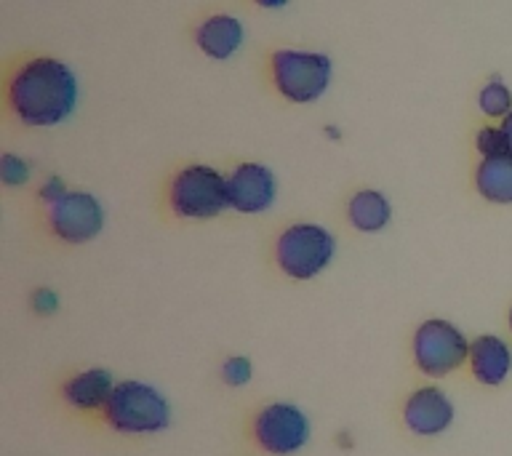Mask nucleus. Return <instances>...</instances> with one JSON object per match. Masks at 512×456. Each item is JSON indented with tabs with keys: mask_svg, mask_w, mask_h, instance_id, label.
<instances>
[{
	"mask_svg": "<svg viewBox=\"0 0 512 456\" xmlns=\"http://www.w3.org/2000/svg\"><path fill=\"white\" fill-rule=\"evenodd\" d=\"M8 102L27 126H56L78 102V80L59 59L38 56L24 62L8 83Z\"/></svg>",
	"mask_w": 512,
	"mask_h": 456,
	"instance_id": "nucleus-1",
	"label": "nucleus"
},
{
	"mask_svg": "<svg viewBox=\"0 0 512 456\" xmlns=\"http://www.w3.org/2000/svg\"><path fill=\"white\" fill-rule=\"evenodd\" d=\"M102 419L107 427L123 435H150L163 432L171 424V406L150 384L120 382L102 408Z\"/></svg>",
	"mask_w": 512,
	"mask_h": 456,
	"instance_id": "nucleus-2",
	"label": "nucleus"
},
{
	"mask_svg": "<svg viewBox=\"0 0 512 456\" xmlns=\"http://www.w3.org/2000/svg\"><path fill=\"white\" fill-rule=\"evenodd\" d=\"M414 363L424 376L430 379H443L454 374L470 360V342L454 323L432 318L424 320L414 331Z\"/></svg>",
	"mask_w": 512,
	"mask_h": 456,
	"instance_id": "nucleus-3",
	"label": "nucleus"
},
{
	"mask_svg": "<svg viewBox=\"0 0 512 456\" xmlns=\"http://www.w3.org/2000/svg\"><path fill=\"white\" fill-rule=\"evenodd\" d=\"M334 235L318 224H294L275 243L278 267L294 280H310L334 259Z\"/></svg>",
	"mask_w": 512,
	"mask_h": 456,
	"instance_id": "nucleus-4",
	"label": "nucleus"
},
{
	"mask_svg": "<svg viewBox=\"0 0 512 456\" xmlns=\"http://www.w3.org/2000/svg\"><path fill=\"white\" fill-rule=\"evenodd\" d=\"M168 200L182 219H211L230 206L227 179L208 166H187L174 176Z\"/></svg>",
	"mask_w": 512,
	"mask_h": 456,
	"instance_id": "nucleus-5",
	"label": "nucleus"
},
{
	"mask_svg": "<svg viewBox=\"0 0 512 456\" xmlns=\"http://www.w3.org/2000/svg\"><path fill=\"white\" fill-rule=\"evenodd\" d=\"M272 78L288 102L307 104L323 96L331 80V59L312 51H275Z\"/></svg>",
	"mask_w": 512,
	"mask_h": 456,
	"instance_id": "nucleus-6",
	"label": "nucleus"
},
{
	"mask_svg": "<svg viewBox=\"0 0 512 456\" xmlns=\"http://www.w3.org/2000/svg\"><path fill=\"white\" fill-rule=\"evenodd\" d=\"M254 443L272 456L296 454L310 440V422L299 406L291 403H270L256 411L251 422Z\"/></svg>",
	"mask_w": 512,
	"mask_h": 456,
	"instance_id": "nucleus-7",
	"label": "nucleus"
},
{
	"mask_svg": "<svg viewBox=\"0 0 512 456\" xmlns=\"http://www.w3.org/2000/svg\"><path fill=\"white\" fill-rule=\"evenodd\" d=\"M48 224L56 238L67 243H88L104 227V211L99 200L88 192H64L48 206Z\"/></svg>",
	"mask_w": 512,
	"mask_h": 456,
	"instance_id": "nucleus-8",
	"label": "nucleus"
},
{
	"mask_svg": "<svg viewBox=\"0 0 512 456\" xmlns=\"http://www.w3.org/2000/svg\"><path fill=\"white\" fill-rule=\"evenodd\" d=\"M403 422L419 438H435L454 424V403L440 387H419L408 395Z\"/></svg>",
	"mask_w": 512,
	"mask_h": 456,
	"instance_id": "nucleus-9",
	"label": "nucleus"
},
{
	"mask_svg": "<svg viewBox=\"0 0 512 456\" xmlns=\"http://www.w3.org/2000/svg\"><path fill=\"white\" fill-rule=\"evenodd\" d=\"M227 200L240 214H262L275 200V176L267 166L243 163L227 179Z\"/></svg>",
	"mask_w": 512,
	"mask_h": 456,
	"instance_id": "nucleus-10",
	"label": "nucleus"
},
{
	"mask_svg": "<svg viewBox=\"0 0 512 456\" xmlns=\"http://www.w3.org/2000/svg\"><path fill=\"white\" fill-rule=\"evenodd\" d=\"M470 371L480 384L499 387L512 371L510 344L494 334H483L470 342Z\"/></svg>",
	"mask_w": 512,
	"mask_h": 456,
	"instance_id": "nucleus-11",
	"label": "nucleus"
},
{
	"mask_svg": "<svg viewBox=\"0 0 512 456\" xmlns=\"http://www.w3.org/2000/svg\"><path fill=\"white\" fill-rule=\"evenodd\" d=\"M112 390H115V382L107 368H86L64 382L62 395L78 411H99L107 406Z\"/></svg>",
	"mask_w": 512,
	"mask_h": 456,
	"instance_id": "nucleus-12",
	"label": "nucleus"
},
{
	"mask_svg": "<svg viewBox=\"0 0 512 456\" xmlns=\"http://www.w3.org/2000/svg\"><path fill=\"white\" fill-rule=\"evenodd\" d=\"M200 51L211 59H227L240 48L243 43V27L235 16H211L206 22L200 24L195 32Z\"/></svg>",
	"mask_w": 512,
	"mask_h": 456,
	"instance_id": "nucleus-13",
	"label": "nucleus"
},
{
	"mask_svg": "<svg viewBox=\"0 0 512 456\" xmlns=\"http://www.w3.org/2000/svg\"><path fill=\"white\" fill-rule=\"evenodd\" d=\"M347 216L355 230L360 232H379L390 224L392 208L382 192L376 190H360L352 195Z\"/></svg>",
	"mask_w": 512,
	"mask_h": 456,
	"instance_id": "nucleus-14",
	"label": "nucleus"
},
{
	"mask_svg": "<svg viewBox=\"0 0 512 456\" xmlns=\"http://www.w3.org/2000/svg\"><path fill=\"white\" fill-rule=\"evenodd\" d=\"M475 184L480 195L491 203H512V155L483 158Z\"/></svg>",
	"mask_w": 512,
	"mask_h": 456,
	"instance_id": "nucleus-15",
	"label": "nucleus"
},
{
	"mask_svg": "<svg viewBox=\"0 0 512 456\" xmlns=\"http://www.w3.org/2000/svg\"><path fill=\"white\" fill-rule=\"evenodd\" d=\"M480 110L491 115V118H507L512 112V94L507 91L504 83L499 80H491L483 91H480Z\"/></svg>",
	"mask_w": 512,
	"mask_h": 456,
	"instance_id": "nucleus-16",
	"label": "nucleus"
},
{
	"mask_svg": "<svg viewBox=\"0 0 512 456\" xmlns=\"http://www.w3.org/2000/svg\"><path fill=\"white\" fill-rule=\"evenodd\" d=\"M478 150L483 158H496V155H510V144H507V134H504V128H494V126H486L480 128L478 139Z\"/></svg>",
	"mask_w": 512,
	"mask_h": 456,
	"instance_id": "nucleus-17",
	"label": "nucleus"
},
{
	"mask_svg": "<svg viewBox=\"0 0 512 456\" xmlns=\"http://www.w3.org/2000/svg\"><path fill=\"white\" fill-rule=\"evenodd\" d=\"M254 376V368H251V360L243 358V355H235V358H227L222 366V379L230 387H243V384L251 382Z\"/></svg>",
	"mask_w": 512,
	"mask_h": 456,
	"instance_id": "nucleus-18",
	"label": "nucleus"
},
{
	"mask_svg": "<svg viewBox=\"0 0 512 456\" xmlns=\"http://www.w3.org/2000/svg\"><path fill=\"white\" fill-rule=\"evenodd\" d=\"M0 176H3V182L6 184H24L27 182V163L22 158H16V155H3L0 160Z\"/></svg>",
	"mask_w": 512,
	"mask_h": 456,
	"instance_id": "nucleus-19",
	"label": "nucleus"
},
{
	"mask_svg": "<svg viewBox=\"0 0 512 456\" xmlns=\"http://www.w3.org/2000/svg\"><path fill=\"white\" fill-rule=\"evenodd\" d=\"M32 307H35V312H40V315H54V312L59 310V296H56L51 288H38V291L32 294Z\"/></svg>",
	"mask_w": 512,
	"mask_h": 456,
	"instance_id": "nucleus-20",
	"label": "nucleus"
},
{
	"mask_svg": "<svg viewBox=\"0 0 512 456\" xmlns=\"http://www.w3.org/2000/svg\"><path fill=\"white\" fill-rule=\"evenodd\" d=\"M502 128H504V134H507V144H510V155H512V112L504 118Z\"/></svg>",
	"mask_w": 512,
	"mask_h": 456,
	"instance_id": "nucleus-21",
	"label": "nucleus"
},
{
	"mask_svg": "<svg viewBox=\"0 0 512 456\" xmlns=\"http://www.w3.org/2000/svg\"><path fill=\"white\" fill-rule=\"evenodd\" d=\"M286 3L288 0H256V6H262V8H283Z\"/></svg>",
	"mask_w": 512,
	"mask_h": 456,
	"instance_id": "nucleus-22",
	"label": "nucleus"
},
{
	"mask_svg": "<svg viewBox=\"0 0 512 456\" xmlns=\"http://www.w3.org/2000/svg\"><path fill=\"white\" fill-rule=\"evenodd\" d=\"M342 443H344V446H347V448L352 446V443H350V435H347V432H344V435H339V446H342Z\"/></svg>",
	"mask_w": 512,
	"mask_h": 456,
	"instance_id": "nucleus-23",
	"label": "nucleus"
},
{
	"mask_svg": "<svg viewBox=\"0 0 512 456\" xmlns=\"http://www.w3.org/2000/svg\"><path fill=\"white\" fill-rule=\"evenodd\" d=\"M510 331H512V310H510Z\"/></svg>",
	"mask_w": 512,
	"mask_h": 456,
	"instance_id": "nucleus-24",
	"label": "nucleus"
}]
</instances>
